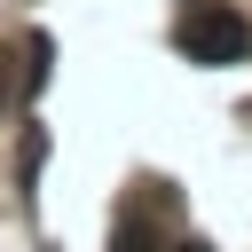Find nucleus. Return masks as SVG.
Returning <instances> with one entry per match:
<instances>
[{
    "label": "nucleus",
    "mask_w": 252,
    "mask_h": 252,
    "mask_svg": "<svg viewBox=\"0 0 252 252\" xmlns=\"http://www.w3.org/2000/svg\"><path fill=\"white\" fill-rule=\"evenodd\" d=\"M173 39H181V55H189V63H205V71H228V63H244V55H252V24H244L228 0H189Z\"/></svg>",
    "instance_id": "obj_1"
},
{
    "label": "nucleus",
    "mask_w": 252,
    "mask_h": 252,
    "mask_svg": "<svg viewBox=\"0 0 252 252\" xmlns=\"http://www.w3.org/2000/svg\"><path fill=\"white\" fill-rule=\"evenodd\" d=\"M118 252H158V236H150L142 220H126V228H118Z\"/></svg>",
    "instance_id": "obj_2"
}]
</instances>
